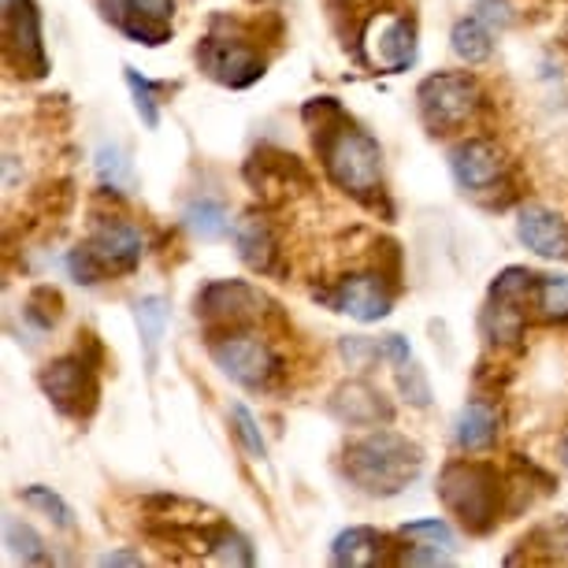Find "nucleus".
<instances>
[{"mask_svg":"<svg viewBox=\"0 0 568 568\" xmlns=\"http://www.w3.org/2000/svg\"><path fill=\"white\" fill-rule=\"evenodd\" d=\"M561 465H565V471H568V438L561 443Z\"/></svg>","mask_w":568,"mask_h":568,"instance_id":"obj_44","label":"nucleus"},{"mask_svg":"<svg viewBox=\"0 0 568 568\" xmlns=\"http://www.w3.org/2000/svg\"><path fill=\"white\" fill-rule=\"evenodd\" d=\"M93 4H98V12L109 19V23L120 27L123 19H126V8H131V0H93Z\"/></svg>","mask_w":568,"mask_h":568,"instance_id":"obj_42","label":"nucleus"},{"mask_svg":"<svg viewBox=\"0 0 568 568\" xmlns=\"http://www.w3.org/2000/svg\"><path fill=\"white\" fill-rule=\"evenodd\" d=\"M123 79H126V90H131L134 109H138V115H142V123L149 126V131H156L160 126V101H164L168 85L145 79V74L134 71V68H123Z\"/></svg>","mask_w":568,"mask_h":568,"instance_id":"obj_28","label":"nucleus"},{"mask_svg":"<svg viewBox=\"0 0 568 568\" xmlns=\"http://www.w3.org/2000/svg\"><path fill=\"white\" fill-rule=\"evenodd\" d=\"M93 168H98V179L104 190H115V194H123V190L134 186V171H131V160L120 145H101L98 156H93Z\"/></svg>","mask_w":568,"mask_h":568,"instance_id":"obj_30","label":"nucleus"},{"mask_svg":"<svg viewBox=\"0 0 568 568\" xmlns=\"http://www.w3.org/2000/svg\"><path fill=\"white\" fill-rule=\"evenodd\" d=\"M517 239L542 261H568V223L546 205H524L517 212Z\"/></svg>","mask_w":568,"mask_h":568,"instance_id":"obj_15","label":"nucleus"},{"mask_svg":"<svg viewBox=\"0 0 568 568\" xmlns=\"http://www.w3.org/2000/svg\"><path fill=\"white\" fill-rule=\"evenodd\" d=\"M316 297L335 308V313L353 316L357 324H379L394 308V283L379 267H368V272H353L346 278H338L327 294H316Z\"/></svg>","mask_w":568,"mask_h":568,"instance_id":"obj_10","label":"nucleus"},{"mask_svg":"<svg viewBox=\"0 0 568 568\" xmlns=\"http://www.w3.org/2000/svg\"><path fill=\"white\" fill-rule=\"evenodd\" d=\"M197 63L212 82L227 85V90H250L267 71L264 52L250 41V30L227 16L212 19L209 38L197 45Z\"/></svg>","mask_w":568,"mask_h":568,"instance_id":"obj_5","label":"nucleus"},{"mask_svg":"<svg viewBox=\"0 0 568 568\" xmlns=\"http://www.w3.org/2000/svg\"><path fill=\"white\" fill-rule=\"evenodd\" d=\"M264 294L256 286L242 283V278H216V283L201 286L194 313L205 327L209 338L227 335V331L250 327L256 316L264 313Z\"/></svg>","mask_w":568,"mask_h":568,"instance_id":"obj_8","label":"nucleus"},{"mask_svg":"<svg viewBox=\"0 0 568 568\" xmlns=\"http://www.w3.org/2000/svg\"><path fill=\"white\" fill-rule=\"evenodd\" d=\"M561 45L568 49V23H565V30H561Z\"/></svg>","mask_w":568,"mask_h":568,"instance_id":"obj_45","label":"nucleus"},{"mask_svg":"<svg viewBox=\"0 0 568 568\" xmlns=\"http://www.w3.org/2000/svg\"><path fill=\"white\" fill-rule=\"evenodd\" d=\"M242 175L256 194L267 201V205L286 201L291 194H302V190H313V175H308V168L294 153H286V149H278V145L256 149V153L245 160Z\"/></svg>","mask_w":568,"mask_h":568,"instance_id":"obj_11","label":"nucleus"},{"mask_svg":"<svg viewBox=\"0 0 568 568\" xmlns=\"http://www.w3.org/2000/svg\"><path fill=\"white\" fill-rule=\"evenodd\" d=\"M85 245H90L93 256H98L101 267L109 275H131L134 267L142 264V253H145L142 231H138L134 223L120 220V216H109V220L93 223Z\"/></svg>","mask_w":568,"mask_h":568,"instance_id":"obj_13","label":"nucleus"},{"mask_svg":"<svg viewBox=\"0 0 568 568\" xmlns=\"http://www.w3.org/2000/svg\"><path fill=\"white\" fill-rule=\"evenodd\" d=\"M524 327H528V308L506 305V302H490L479 313V331H484L490 349H520Z\"/></svg>","mask_w":568,"mask_h":568,"instance_id":"obj_21","label":"nucleus"},{"mask_svg":"<svg viewBox=\"0 0 568 568\" xmlns=\"http://www.w3.org/2000/svg\"><path fill=\"white\" fill-rule=\"evenodd\" d=\"M60 316H63V294L57 291V286H49V283H38L34 291L27 294V302H23V320L34 331H52L60 324Z\"/></svg>","mask_w":568,"mask_h":568,"instance_id":"obj_27","label":"nucleus"},{"mask_svg":"<svg viewBox=\"0 0 568 568\" xmlns=\"http://www.w3.org/2000/svg\"><path fill=\"white\" fill-rule=\"evenodd\" d=\"M394 383H398L402 398L409 402L413 409H427V405H432V379H427V372L416 361L402 364L398 375H394Z\"/></svg>","mask_w":568,"mask_h":568,"instance_id":"obj_35","label":"nucleus"},{"mask_svg":"<svg viewBox=\"0 0 568 568\" xmlns=\"http://www.w3.org/2000/svg\"><path fill=\"white\" fill-rule=\"evenodd\" d=\"M98 372L82 353H63V357L49 361L38 372V387L49 398V405L68 420H90L101 405V383Z\"/></svg>","mask_w":568,"mask_h":568,"instance_id":"obj_6","label":"nucleus"},{"mask_svg":"<svg viewBox=\"0 0 568 568\" xmlns=\"http://www.w3.org/2000/svg\"><path fill=\"white\" fill-rule=\"evenodd\" d=\"M372 267H379V272L387 275L390 283H398V275H402V245H398V242H390V239L375 242Z\"/></svg>","mask_w":568,"mask_h":568,"instance_id":"obj_39","label":"nucleus"},{"mask_svg":"<svg viewBox=\"0 0 568 568\" xmlns=\"http://www.w3.org/2000/svg\"><path fill=\"white\" fill-rule=\"evenodd\" d=\"M424 471V449L409 435L372 427L342 449V476L368 498H394Z\"/></svg>","mask_w":568,"mask_h":568,"instance_id":"obj_3","label":"nucleus"},{"mask_svg":"<svg viewBox=\"0 0 568 568\" xmlns=\"http://www.w3.org/2000/svg\"><path fill=\"white\" fill-rule=\"evenodd\" d=\"M182 223H186V231L201 242H220L231 234V212L216 197H194L182 209Z\"/></svg>","mask_w":568,"mask_h":568,"instance_id":"obj_23","label":"nucleus"},{"mask_svg":"<svg viewBox=\"0 0 568 568\" xmlns=\"http://www.w3.org/2000/svg\"><path fill=\"white\" fill-rule=\"evenodd\" d=\"M531 308L546 324H568V275H539L535 278Z\"/></svg>","mask_w":568,"mask_h":568,"instance_id":"obj_26","label":"nucleus"},{"mask_svg":"<svg viewBox=\"0 0 568 568\" xmlns=\"http://www.w3.org/2000/svg\"><path fill=\"white\" fill-rule=\"evenodd\" d=\"M375 45V63H379L387 74H402L409 71L416 63V52H420V45H416V19L413 16H398L390 19L387 27L379 30V38L372 41Z\"/></svg>","mask_w":568,"mask_h":568,"instance_id":"obj_19","label":"nucleus"},{"mask_svg":"<svg viewBox=\"0 0 568 568\" xmlns=\"http://www.w3.org/2000/svg\"><path fill=\"white\" fill-rule=\"evenodd\" d=\"M231 432H234V438L242 443V449H245V457L250 460H264L267 457V446H264V435H261V424H256V416L245 409L242 402H234L231 405Z\"/></svg>","mask_w":568,"mask_h":568,"instance_id":"obj_33","label":"nucleus"},{"mask_svg":"<svg viewBox=\"0 0 568 568\" xmlns=\"http://www.w3.org/2000/svg\"><path fill=\"white\" fill-rule=\"evenodd\" d=\"M535 272H528V267H506L501 275H495V283H490V302H506V305H520L528 308L531 305V294H535Z\"/></svg>","mask_w":568,"mask_h":568,"instance_id":"obj_29","label":"nucleus"},{"mask_svg":"<svg viewBox=\"0 0 568 568\" xmlns=\"http://www.w3.org/2000/svg\"><path fill=\"white\" fill-rule=\"evenodd\" d=\"M4 546H8V554L23 565H52V554H49L45 539L38 535L34 524H27L19 517L4 520Z\"/></svg>","mask_w":568,"mask_h":568,"instance_id":"obj_25","label":"nucleus"},{"mask_svg":"<svg viewBox=\"0 0 568 568\" xmlns=\"http://www.w3.org/2000/svg\"><path fill=\"white\" fill-rule=\"evenodd\" d=\"M168 320H171V308L160 294H145L134 302V324H138V335H142V353H145L149 375L156 372L160 342H164V335H168Z\"/></svg>","mask_w":568,"mask_h":568,"instance_id":"obj_22","label":"nucleus"},{"mask_svg":"<svg viewBox=\"0 0 568 568\" xmlns=\"http://www.w3.org/2000/svg\"><path fill=\"white\" fill-rule=\"evenodd\" d=\"M19 498H23L30 509H41V513H45V517H49L52 524H57V528H63V531L74 528V513H71V506H68V501H63L52 487H41V484L23 487V490H19Z\"/></svg>","mask_w":568,"mask_h":568,"instance_id":"obj_32","label":"nucleus"},{"mask_svg":"<svg viewBox=\"0 0 568 568\" xmlns=\"http://www.w3.org/2000/svg\"><path fill=\"white\" fill-rule=\"evenodd\" d=\"M98 565H104V568H109V565H134L138 568V565H145V557L138 550H112V554H101Z\"/></svg>","mask_w":568,"mask_h":568,"instance_id":"obj_43","label":"nucleus"},{"mask_svg":"<svg viewBox=\"0 0 568 568\" xmlns=\"http://www.w3.org/2000/svg\"><path fill=\"white\" fill-rule=\"evenodd\" d=\"M302 120L308 134H313L320 164H324L327 179L335 182L342 194L361 201L372 212H379V205L390 212L387 190H383L379 142L335 98H313L302 109Z\"/></svg>","mask_w":568,"mask_h":568,"instance_id":"obj_1","label":"nucleus"},{"mask_svg":"<svg viewBox=\"0 0 568 568\" xmlns=\"http://www.w3.org/2000/svg\"><path fill=\"white\" fill-rule=\"evenodd\" d=\"M435 495L468 535H490L498 520L513 517V484L490 460H446L438 471Z\"/></svg>","mask_w":568,"mask_h":568,"instance_id":"obj_2","label":"nucleus"},{"mask_svg":"<svg viewBox=\"0 0 568 568\" xmlns=\"http://www.w3.org/2000/svg\"><path fill=\"white\" fill-rule=\"evenodd\" d=\"M379 353H383V361H390L394 368H402V364H409L413 361V349H409V338H402V335H387L379 342Z\"/></svg>","mask_w":568,"mask_h":568,"instance_id":"obj_41","label":"nucleus"},{"mask_svg":"<svg viewBox=\"0 0 568 568\" xmlns=\"http://www.w3.org/2000/svg\"><path fill=\"white\" fill-rule=\"evenodd\" d=\"M63 267H68V275L74 278L79 286H98L101 278H109V272L101 267V261L93 256V250L90 245H74V250L63 256Z\"/></svg>","mask_w":568,"mask_h":568,"instance_id":"obj_36","label":"nucleus"},{"mask_svg":"<svg viewBox=\"0 0 568 568\" xmlns=\"http://www.w3.org/2000/svg\"><path fill=\"white\" fill-rule=\"evenodd\" d=\"M4 19V60L19 79H45L49 52L41 41V12L34 0H0Z\"/></svg>","mask_w":568,"mask_h":568,"instance_id":"obj_9","label":"nucleus"},{"mask_svg":"<svg viewBox=\"0 0 568 568\" xmlns=\"http://www.w3.org/2000/svg\"><path fill=\"white\" fill-rule=\"evenodd\" d=\"M402 539H413V542H424V546H435V550H454L457 539H454V528L438 517H427V520H413V524H402Z\"/></svg>","mask_w":568,"mask_h":568,"instance_id":"obj_34","label":"nucleus"},{"mask_svg":"<svg viewBox=\"0 0 568 568\" xmlns=\"http://www.w3.org/2000/svg\"><path fill=\"white\" fill-rule=\"evenodd\" d=\"M509 160L490 138H465L449 149V175L465 194H490L506 182Z\"/></svg>","mask_w":568,"mask_h":568,"instance_id":"obj_12","label":"nucleus"},{"mask_svg":"<svg viewBox=\"0 0 568 568\" xmlns=\"http://www.w3.org/2000/svg\"><path fill=\"white\" fill-rule=\"evenodd\" d=\"M498 432H501V416L495 405L484 398H471L454 424V443L460 454H484V449L498 443Z\"/></svg>","mask_w":568,"mask_h":568,"instance_id":"obj_18","label":"nucleus"},{"mask_svg":"<svg viewBox=\"0 0 568 568\" xmlns=\"http://www.w3.org/2000/svg\"><path fill=\"white\" fill-rule=\"evenodd\" d=\"M327 416L338 420L342 427H387L394 420V405L387 394L375 390L372 383L353 379L327 398Z\"/></svg>","mask_w":568,"mask_h":568,"instance_id":"obj_14","label":"nucleus"},{"mask_svg":"<svg viewBox=\"0 0 568 568\" xmlns=\"http://www.w3.org/2000/svg\"><path fill=\"white\" fill-rule=\"evenodd\" d=\"M342 357L349 361V368H368L375 357L383 361V353H379V342L349 335V338H342Z\"/></svg>","mask_w":568,"mask_h":568,"instance_id":"obj_38","label":"nucleus"},{"mask_svg":"<svg viewBox=\"0 0 568 568\" xmlns=\"http://www.w3.org/2000/svg\"><path fill=\"white\" fill-rule=\"evenodd\" d=\"M71 201H74V190H71V182H68V179L45 182V186L38 190V209L52 212V216H63V212L71 209Z\"/></svg>","mask_w":568,"mask_h":568,"instance_id":"obj_37","label":"nucleus"},{"mask_svg":"<svg viewBox=\"0 0 568 568\" xmlns=\"http://www.w3.org/2000/svg\"><path fill=\"white\" fill-rule=\"evenodd\" d=\"M487 109V93L476 74L468 71H438L416 85V112L427 134L443 138L457 134Z\"/></svg>","mask_w":568,"mask_h":568,"instance_id":"obj_4","label":"nucleus"},{"mask_svg":"<svg viewBox=\"0 0 568 568\" xmlns=\"http://www.w3.org/2000/svg\"><path fill=\"white\" fill-rule=\"evenodd\" d=\"M476 12H479V19H484L487 27H498V30L513 27L509 0H476Z\"/></svg>","mask_w":568,"mask_h":568,"instance_id":"obj_40","label":"nucleus"},{"mask_svg":"<svg viewBox=\"0 0 568 568\" xmlns=\"http://www.w3.org/2000/svg\"><path fill=\"white\" fill-rule=\"evenodd\" d=\"M209 353L216 361V368L245 390H267L278 375L275 349L261 335H253L250 327L209 338Z\"/></svg>","mask_w":568,"mask_h":568,"instance_id":"obj_7","label":"nucleus"},{"mask_svg":"<svg viewBox=\"0 0 568 568\" xmlns=\"http://www.w3.org/2000/svg\"><path fill=\"white\" fill-rule=\"evenodd\" d=\"M171 16H175V0H131L120 30L138 45L156 49L171 41Z\"/></svg>","mask_w":568,"mask_h":568,"instance_id":"obj_17","label":"nucleus"},{"mask_svg":"<svg viewBox=\"0 0 568 568\" xmlns=\"http://www.w3.org/2000/svg\"><path fill=\"white\" fill-rule=\"evenodd\" d=\"M449 49L465 63H484L490 60V52H495V38H490V30L479 16H465L449 30Z\"/></svg>","mask_w":568,"mask_h":568,"instance_id":"obj_24","label":"nucleus"},{"mask_svg":"<svg viewBox=\"0 0 568 568\" xmlns=\"http://www.w3.org/2000/svg\"><path fill=\"white\" fill-rule=\"evenodd\" d=\"M390 542L383 531L375 528H346L342 535H335L331 542V561L338 568H375L387 565Z\"/></svg>","mask_w":568,"mask_h":568,"instance_id":"obj_20","label":"nucleus"},{"mask_svg":"<svg viewBox=\"0 0 568 568\" xmlns=\"http://www.w3.org/2000/svg\"><path fill=\"white\" fill-rule=\"evenodd\" d=\"M234 250H239L242 264L250 272H261V275H275L278 272V234H275V223L264 216V212H245V216L234 223Z\"/></svg>","mask_w":568,"mask_h":568,"instance_id":"obj_16","label":"nucleus"},{"mask_svg":"<svg viewBox=\"0 0 568 568\" xmlns=\"http://www.w3.org/2000/svg\"><path fill=\"white\" fill-rule=\"evenodd\" d=\"M209 561L216 565H253L256 554L245 535H239L234 528H227V524H216V535H212V546H209Z\"/></svg>","mask_w":568,"mask_h":568,"instance_id":"obj_31","label":"nucleus"}]
</instances>
